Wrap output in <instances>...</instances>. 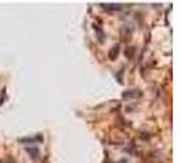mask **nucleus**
<instances>
[{
    "label": "nucleus",
    "mask_w": 181,
    "mask_h": 163,
    "mask_svg": "<svg viewBox=\"0 0 181 163\" xmlns=\"http://www.w3.org/2000/svg\"><path fill=\"white\" fill-rule=\"evenodd\" d=\"M117 53H119V46H115V48L112 49L110 54H109V57H110V58H115V56H117Z\"/></svg>",
    "instance_id": "f257e3e1"
},
{
    "label": "nucleus",
    "mask_w": 181,
    "mask_h": 163,
    "mask_svg": "<svg viewBox=\"0 0 181 163\" xmlns=\"http://www.w3.org/2000/svg\"><path fill=\"white\" fill-rule=\"evenodd\" d=\"M27 152H30L33 155V158H37V155H38V150H37V148H27Z\"/></svg>",
    "instance_id": "f03ea898"
}]
</instances>
